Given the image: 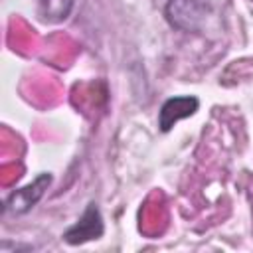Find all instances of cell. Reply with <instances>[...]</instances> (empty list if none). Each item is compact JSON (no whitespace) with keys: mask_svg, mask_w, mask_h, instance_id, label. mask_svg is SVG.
Returning <instances> with one entry per match:
<instances>
[{"mask_svg":"<svg viewBox=\"0 0 253 253\" xmlns=\"http://www.w3.org/2000/svg\"><path fill=\"white\" fill-rule=\"evenodd\" d=\"M166 20L182 32H198L211 12L210 0H168Z\"/></svg>","mask_w":253,"mask_h":253,"instance_id":"6da1fadb","label":"cell"},{"mask_svg":"<svg viewBox=\"0 0 253 253\" xmlns=\"http://www.w3.org/2000/svg\"><path fill=\"white\" fill-rule=\"evenodd\" d=\"M51 184V174L49 172H42L34 178V182L14 190L8 200H6V206L4 210L10 211V213H16V215H22L26 211H30L45 194V190L49 188Z\"/></svg>","mask_w":253,"mask_h":253,"instance_id":"7a4b0ae2","label":"cell"},{"mask_svg":"<svg viewBox=\"0 0 253 253\" xmlns=\"http://www.w3.org/2000/svg\"><path fill=\"white\" fill-rule=\"evenodd\" d=\"M105 231V225H103V217H101V211L97 208V204H89L83 211V215L77 219V223H73L69 229H65L63 233V241L69 243V245H81L85 241H93V239H99Z\"/></svg>","mask_w":253,"mask_h":253,"instance_id":"3957f363","label":"cell"},{"mask_svg":"<svg viewBox=\"0 0 253 253\" xmlns=\"http://www.w3.org/2000/svg\"><path fill=\"white\" fill-rule=\"evenodd\" d=\"M200 107V101L192 95H180V97H170L162 103L160 113H158V126L162 132H168L180 119L192 117Z\"/></svg>","mask_w":253,"mask_h":253,"instance_id":"277c9868","label":"cell"},{"mask_svg":"<svg viewBox=\"0 0 253 253\" xmlns=\"http://www.w3.org/2000/svg\"><path fill=\"white\" fill-rule=\"evenodd\" d=\"M73 8V0H38V12L43 22H63Z\"/></svg>","mask_w":253,"mask_h":253,"instance_id":"5b68a950","label":"cell"}]
</instances>
